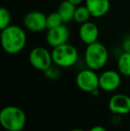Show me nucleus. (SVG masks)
<instances>
[{
  "label": "nucleus",
  "instance_id": "10",
  "mask_svg": "<svg viewBox=\"0 0 130 131\" xmlns=\"http://www.w3.org/2000/svg\"><path fill=\"white\" fill-rule=\"evenodd\" d=\"M108 106L112 114L127 115L130 112V96L125 94H116L110 99Z\"/></svg>",
  "mask_w": 130,
  "mask_h": 131
},
{
  "label": "nucleus",
  "instance_id": "23",
  "mask_svg": "<svg viewBox=\"0 0 130 131\" xmlns=\"http://www.w3.org/2000/svg\"><path fill=\"white\" fill-rule=\"evenodd\" d=\"M5 131H11V130H5Z\"/></svg>",
  "mask_w": 130,
  "mask_h": 131
},
{
  "label": "nucleus",
  "instance_id": "14",
  "mask_svg": "<svg viewBox=\"0 0 130 131\" xmlns=\"http://www.w3.org/2000/svg\"><path fill=\"white\" fill-rule=\"evenodd\" d=\"M117 65L120 74L126 77H130V53H122L119 56Z\"/></svg>",
  "mask_w": 130,
  "mask_h": 131
},
{
  "label": "nucleus",
  "instance_id": "21",
  "mask_svg": "<svg viewBox=\"0 0 130 131\" xmlns=\"http://www.w3.org/2000/svg\"><path fill=\"white\" fill-rule=\"evenodd\" d=\"M68 1L70 2L71 4H73V5H76V6H78V5H79L80 4L82 3L83 0H68Z\"/></svg>",
  "mask_w": 130,
  "mask_h": 131
},
{
  "label": "nucleus",
  "instance_id": "18",
  "mask_svg": "<svg viewBox=\"0 0 130 131\" xmlns=\"http://www.w3.org/2000/svg\"><path fill=\"white\" fill-rule=\"evenodd\" d=\"M59 66L56 65V64H53L52 66L48 68L46 71H45V74L46 76V78L50 79H55L57 78H59L60 74H61V71H60Z\"/></svg>",
  "mask_w": 130,
  "mask_h": 131
},
{
  "label": "nucleus",
  "instance_id": "1",
  "mask_svg": "<svg viewBox=\"0 0 130 131\" xmlns=\"http://www.w3.org/2000/svg\"><path fill=\"white\" fill-rule=\"evenodd\" d=\"M25 31L17 25H10L1 30V44L4 51L9 54L21 52L26 46Z\"/></svg>",
  "mask_w": 130,
  "mask_h": 131
},
{
  "label": "nucleus",
  "instance_id": "3",
  "mask_svg": "<svg viewBox=\"0 0 130 131\" xmlns=\"http://www.w3.org/2000/svg\"><path fill=\"white\" fill-rule=\"evenodd\" d=\"M109 59V52L106 47L100 42L87 46L85 51V62L87 68L98 71L105 66Z\"/></svg>",
  "mask_w": 130,
  "mask_h": 131
},
{
  "label": "nucleus",
  "instance_id": "17",
  "mask_svg": "<svg viewBox=\"0 0 130 131\" xmlns=\"http://www.w3.org/2000/svg\"><path fill=\"white\" fill-rule=\"evenodd\" d=\"M11 14L10 12L5 7L0 9V29H4L11 25Z\"/></svg>",
  "mask_w": 130,
  "mask_h": 131
},
{
  "label": "nucleus",
  "instance_id": "9",
  "mask_svg": "<svg viewBox=\"0 0 130 131\" xmlns=\"http://www.w3.org/2000/svg\"><path fill=\"white\" fill-rule=\"evenodd\" d=\"M119 71L108 70L99 76V88L105 92H112L121 84V76Z\"/></svg>",
  "mask_w": 130,
  "mask_h": 131
},
{
  "label": "nucleus",
  "instance_id": "5",
  "mask_svg": "<svg viewBox=\"0 0 130 131\" xmlns=\"http://www.w3.org/2000/svg\"><path fill=\"white\" fill-rule=\"evenodd\" d=\"M29 60L33 68L44 72L54 63L52 53L43 47H34L30 51Z\"/></svg>",
  "mask_w": 130,
  "mask_h": 131
},
{
  "label": "nucleus",
  "instance_id": "16",
  "mask_svg": "<svg viewBox=\"0 0 130 131\" xmlns=\"http://www.w3.org/2000/svg\"><path fill=\"white\" fill-rule=\"evenodd\" d=\"M63 20L62 16L58 12L51 13L50 14L46 16V28L47 29H53V28H56L58 26H61L63 24Z\"/></svg>",
  "mask_w": 130,
  "mask_h": 131
},
{
  "label": "nucleus",
  "instance_id": "12",
  "mask_svg": "<svg viewBox=\"0 0 130 131\" xmlns=\"http://www.w3.org/2000/svg\"><path fill=\"white\" fill-rule=\"evenodd\" d=\"M86 6L92 17L101 18L109 12L111 3L110 0H86Z\"/></svg>",
  "mask_w": 130,
  "mask_h": 131
},
{
  "label": "nucleus",
  "instance_id": "15",
  "mask_svg": "<svg viewBox=\"0 0 130 131\" xmlns=\"http://www.w3.org/2000/svg\"><path fill=\"white\" fill-rule=\"evenodd\" d=\"M90 17H92V16H91L90 12L86 5H78L76 7V10H75L73 21H75L77 23L82 24V23L88 21Z\"/></svg>",
  "mask_w": 130,
  "mask_h": 131
},
{
  "label": "nucleus",
  "instance_id": "11",
  "mask_svg": "<svg viewBox=\"0 0 130 131\" xmlns=\"http://www.w3.org/2000/svg\"><path fill=\"white\" fill-rule=\"evenodd\" d=\"M78 35L81 41L86 45H90L94 42H97L99 37L98 27L92 21H87L80 24L78 29Z\"/></svg>",
  "mask_w": 130,
  "mask_h": 131
},
{
  "label": "nucleus",
  "instance_id": "19",
  "mask_svg": "<svg viewBox=\"0 0 130 131\" xmlns=\"http://www.w3.org/2000/svg\"><path fill=\"white\" fill-rule=\"evenodd\" d=\"M122 49H123V52L130 53V37L123 40V42H122Z\"/></svg>",
  "mask_w": 130,
  "mask_h": 131
},
{
  "label": "nucleus",
  "instance_id": "8",
  "mask_svg": "<svg viewBox=\"0 0 130 131\" xmlns=\"http://www.w3.org/2000/svg\"><path fill=\"white\" fill-rule=\"evenodd\" d=\"M24 26L32 32H40L46 28V15L39 11H32L27 14L23 20Z\"/></svg>",
  "mask_w": 130,
  "mask_h": 131
},
{
  "label": "nucleus",
  "instance_id": "22",
  "mask_svg": "<svg viewBox=\"0 0 130 131\" xmlns=\"http://www.w3.org/2000/svg\"><path fill=\"white\" fill-rule=\"evenodd\" d=\"M69 131H86V130H84V129H80V128H75V129L69 130Z\"/></svg>",
  "mask_w": 130,
  "mask_h": 131
},
{
  "label": "nucleus",
  "instance_id": "7",
  "mask_svg": "<svg viewBox=\"0 0 130 131\" xmlns=\"http://www.w3.org/2000/svg\"><path fill=\"white\" fill-rule=\"evenodd\" d=\"M69 38V30L64 23L62 24L61 26L48 29L46 33V37H45L47 44L53 48L68 43Z\"/></svg>",
  "mask_w": 130,
  "mask_h": 131
},
{
  "label": "nucleus",
  "instance_id": "4",
  "mask_svg": "<svg viewBox=\"0 0 130 131\" xmlns=\"http://www.w3.org/2000/svg\"><path fill=\"white\" fill-rule=\"evenodd\" d=\"M54 64L62 68H69L73 66L78 59V52L74 46L70 44H63L54 47L52 50Z\"/></svg>",
  "mask_w": 130,
  "mask_h": 131
},
{
  "label": "nucleus",
  "instance_id": "20",
  "mask_svg": "<svg viewBox=\"0 0 130 131\" xmlns=\"http://www.w3.org/2000/svg\"><path fill=\"white\" fill-rule=\"evenodd\" d=\"M89 131H107V129L102 126H94Z\"/></svg>",
  "mask_w": 130,
  "mask_h": 131
},
{
  "label": "nucleus",
  "instance_id": "2",
  "mask_svg": "<svg viewBox=\"0 0 130 131\" xmlns=\"http://www.w3.org/2000/svg\"><path fill=\"white\" fill-rule=\"evenodd\" d=\"M0 123L5 130L21 131L26 124V114L19 107L8 105L0 112Z\"/></svg>",
  "mask_w": 130,
  "mask_h": 131
},
{
  "label": "nucleus",
  "instance_id": "6",
  "mask_svg": "<svg viewBox=\"0 0 130 131\" xmlns=\"http://www.w3.org/2000/svg\"><path fill=\"white\" fill-rule=\"evenodd\" d=\"M76 84L80 90L87 93H92L99 89V76L96 71L91 69L82 70L76 77Z\"/></svg>",
  "mask_w": 130,
  "mask_h": 131
},
{
  "label": "nucleus",
  "instance_id": "13",
  "mask_svg": "<svg viewBox=\"0 0 130 131\" xmlns=\"http://www.w3.org/2000/svg\"><path fill=\"white\" fill-rule=\"evenodd\" d=\"M76 5L71 4L68 0H64L60 4L59 7H58L57 12L60 14L63 20V23H68L69 21H73L74 19V14L75 10H76Z\"/></svg>",
  "mask_w": 130,
  "mask_h": 131
}]
</instances>
